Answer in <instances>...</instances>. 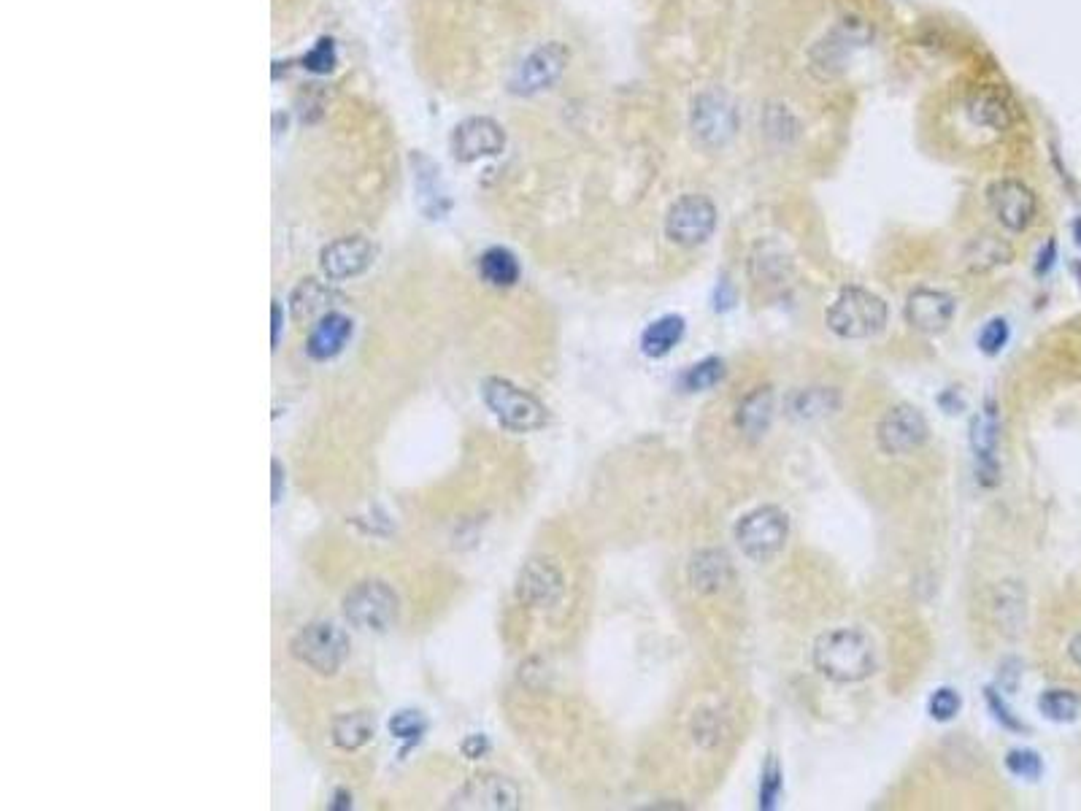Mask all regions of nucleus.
Listing matches in <instances>:
<instances>
[{
  "instance_id": "1",
  "label": "nucleus",
  "mask_w": 1081,
  "mask_h": 811,
  "mask_svg": "<svg viewBox=\"0 0 1081 811\" xmlns=\"http://www.w3.org/2000/svg\"><path fill=\"white\" fill-rule=\"evenodd\" d=\"M814 666L825 679L838 684L863 682L876 668V652L871 638L860 630H830L814 644Z\"/></svg>"
},
{
  "instance_id": "2",
  "label": "nucleus",
  "mask_w": 1081,
  "mask_h": 811,
  "mask_svg": "<svg viewBox=\"0 0 1081 811\" xmlns=\"http://www.w3.org/2000/svg\"><path fill=\"white\" fill-rule=\"evenodd\" d=\"M873 30L863 17H844L836 28H830L809 52L811 73L830 82L838 79L846 71V65L852 63V57L871 44Z\"/></svg>"
},
{
  "instance_id": "3",
  "label": "nucleus",
  "mask_w": 1081,
  "mask_h": 811,
  "mask_svg": "<svg viewBox=\"0 0 1081 811\" xmlns=\"http://www.w3.org/2000/svg\"><path fill=\"white\" fill-rule=\"evenodd\" d=\"M827 328L841 338H873L887 325V303L871 290L846 287L827 309Z\"/></svg>"
},
{
  "instance_id": "4",
  "label": "nucleus",
  "mask_w": 1081,
  "mask_h": 811,
  "mask_svg": "<svg viewBox=\"0 0 1081 811\" xmlns=\"http://www.w3.org/2000/svg\"><path fill=\"white\" fill-rule=\"evenodd\" d=\"M690 130L706 149H722L738 133V106L725 90H703L692 101Z\"/></svg>"
},
{
  "instance_id": "5",
  "label": "nucleus",
  "mask_w": 1081,
  "mask_h": 811,
  "mask_svg": "<svg viewBox=\"0 0 1081 811\" xmlns=\"http://www.w3.org/2000/svg\"><path fill=\"white\" fill-rule=\"evenodd\" d=\"M482 398L500 425L514 433L538 430L546 422L544 403L506 379H487L482 384Z\"/></svg>"
},
{
  "instance_id": "6",
  "label": "nucleus",
  "mask_w": 1081,
  "mask_h": 811,
  "mask_svg": "<svg viewBox=\"0 0 1081 811\" xmlns=\"http://www.w3.org/2000/svg\"><path fill=\"white\" fill-rule=\"evenodd\" d=\"M790 533V522L779 506H760L738 522L736 541L741 552L754 563H765L779 555Z\"/></svg>"
},
{
  "instance_id": "7",
  "label": "nucleus",
  "mask_w": 1081,
  "mask_h": 811,
  "mask_svg": "<svg viewBox=\"0 0 1081 811\" xmlns=\"http://www.w3.org/2000/svg\"><path fill=\"white\" fill-rule=\"evenodd\" d=\"M292 655L317 674H336L349 655V638L333 622H311L292 638Z\"/></svg>"
},
{
  "instance_id": "8",
  "label": "nucleus",
  "mask_w": 1081,
  "mask_h": 811,
  "mask_svg": "<svg viewBox=\"0 0 1081 811\" xmlns=\"http://www.w3.org/2000/svg\"><path fill=\"white\" fill-rule=\"evenodd\" d=\"M344 614L355 628L382 633L398 620V595L376 579L360 582L344 595Z\"/></svg>"
},
{
  "instance_id": "9",
  "label": "nucleus",
  "mask_w": 1081,
  "mask_h": 811,
  "mask_svg": "<svg viewBox=\"0 0 1081 811\" xmlns=\"http://www.w3.org/2000/svg\"><path fill=\"white\" fill-rule=\"evenodd\" d=\"M717 228V206L706 195H682L665 217V236L676 247H698Z\"/></svg>"
},
{
  "instance_id": "10",
  "label": "nucleus",
  "mask_w": 1081,
  "mask_h": 811,
  "mask_svg": "<svg viewBox=\"0 0 1081 811\" xmlns=\"http://www.w3.org/2000/svg\"><path fill=\"white\" fill-rule=\"evenodd\" d=\"M568 49L557 41H549V44L538 46L530 55L519 63L514 79H511V92L517 95H538V92L549 90L552 84L563 76L565 65H568Z\"/></svg>"
},
{
  "instance_id": "11",
  "label": "nucleus",
  "mask_w": 1081,
  "mask_h": 811,
  "mask_svg": "<svg viewBox=\"0 0 1081 811\" xmlns=\"http://www.w3.org/2000/svg\"><path fill=\"white\" fill-rule=\"evenodd\" d=\"M876 438H879L882 452H887V455H909L927 441V422L922 417V411L909 406V403H900V406H892L884 414L882 422H879V430H876Z\"/></svg>"
},
{
  "instance_id": "12",
  "label": "nucleus",
  "mask_w": 1081,
  "mask_h": 811,
  "mask_svg": "<svg viewBox=\"0 0 1081 811\" xmlns=\"http://www.w3.org/2000/svg\"><path fill=\"white\" fill-rule=\"evenodd\" d=\"M990 209L998 222L1011 233H1022L1033 225L1038 201L1033 190L1017 179H1000L990 187Z\"/></svg>"
},
{
  "instance_id": "13",
  "label": "nucleus",
  "mask_w": 1081,
  "mask_h": 811,
  "mask_svg": "<svg viewBox=\"0 0 1081 811\" xmlns=\"http://www.w3.org/2000/svg\"><path fill=\"white\" fill-rule=\"evenodd\" d=\"M452 155L463 163H473L482 157H495L506 146V133L490 117H471L460 122L449 138Z\"/></svg>"
},
{
  "instance_id": "14",
  "label": "nucleus",
  "mask_w": 1081,
  "mask_h": 811,
  "mask_svg": "<svg viewBox=\"0 0 1081 811\" xmlns=\"http://www.w3.org/2000/svg\"><path fill=\"white\" fill-rule=\"evenodd\" d=\"M954 311H957V303L949 292L944 290H914L906 301V319L909 325L919 333H927V336H936V333H944L949 325H952Z\"/></svg>"
},
{
  "instance_id": "15",
  "label": "nucleus",
  "mask_w": 1081,
  "mask_h": 811,
  "mask_svg": "<svg viewBox=\"0 0 1081 811\" xmlns=\"http://www.w3.org/2000/svg\"><path fill=\"white\" fill-rule=\"evenodd\" d=\"M517 784L506 776L484 774L473 776L463 790L452 798L457 809H517L519 806Z\"/></svg>"
},
{
  "instance_id": "16",
  "label": "nucleus",
  "mask_w": 1081,
  "mask_h": 811,
  "mask_svg": "<svg viewBox=\"0 0 1081 811\" xmlns=\"http://www.w3.org/2000/svg\"><path fill=\"white\" fill-rule=\"evenodd\" d=\"M373 255H376V249H373L368 238L349 236L338 238V241L322 249L319 263H322V271L330 279H352V276H360L371 268Z\"/></svg>"
},
{
  "instance_id": "17",
  "label": "nucleus",
  "mask_w": 1081,
  "mask_h": 811,
  "mask_svg": "<svg viewBox=\"0 0 1081 811\" xmlns=\"http://www.w3.org/2000/svg\"><path fill=\"white\" fill-rule=\"evenodd\" d=\"M563 574L549 560H530L517 582V598L530 606H552L563 595Z\"/></svg>"
},
{
  "instance_id": "18",
  "label": "nucleus",
  "mask_w": 1081,
  "mask_h": 811,
  "mask_svg": "<svg viewBox=\"0 0 1081 811\" xmlns=\"http://www.w3.org/2000/svg\"><path fill=\"white\" fill-rule=\"evenodd\" d=\"M971 447L973 452H976L979 479H982L984 484L998 482V460H995V449H998V417H995L992 406L973 420Z\"/></svg>"
},
{
  "instance_id": "19",
  "label": "nucleus",
  "mask_w": 1081,
  "mask_h": 811,
  "mask_svg": "<svg viewBox=\"0 0 1081 811\" xmlns=\"http://www.w3.org/2000/svg\"><path fill=\"white\" fill-rule=\"evenodd\" d=\"M733 579V565L722 549H703L692 557L690 582L698 593H719Z\"/></svg>"
},
{
  "instance_id": "20",
  "label": "nucleus",
  "mask_w": 1081,
  "mask_h": 811,
  "mask_svg": "<svg viewBox=\"0 0 1081 811\" xmlns=\"http://www.w3.org/2000/svg\"><path fill=\"white\" fill-rule=\"evenodd\" d=\"M349 336H352V319L344 314H325L319 319L317 328L311 330L306 352L314 360H330L346 347Z\"/></svg>"
},
{
  "instance_id": "21",
  "label": "nucleus",
  "mask_w": 1081,
  "mask_h": 811,
  "mask_svg": "<svg viewBox=\"0 0 1081 811\" xmlns=\"http://www.w3.org/2000/svg\"><path fill=\"white\" fill-rule=\"evenodd\" d=\"M968 114L976 125H982L987 130H1009L1011 122H1014V111H1011L1009 101L1000 95L998 90H979L973 92L971 101H968Z\"/></svg>"
},
{
  "instance_id": "22",
  "label": "nucleus",
  "mask_w": 1081,
  "mask_h": 811,
  "mask_svg": "<svg viewBox=\"0 0 1081 811\" xmlns=\"http://www.w3.org/2000/svg\"><path fill=\"white\" fill-rule=\"evenodd\" d=\"M773 390L771 387H757L754 392H749L741 406H738V428L744 430L746 436L760 438L768 433L773 422Z\"/></svg>"
},
{
  "instance_id": "23",
  "label": "nucleus",
  "mask_w": 1081,
  "mask_h": 811,
  "mask_svg": "<svg viewBox=\"0 0 1081 811\" xmlns=\"http://www.w3.org/2000/svg\"><path fill=\"white\" fill-rule=\"evenodd\" d=\"M414 171H417L419 206L425 209L427 217L438 219L441 214L449 211V198H446L444 184H441V176H438V168L433 163L422 160V157H417V160H414Z\"/></svg>"
},
{
  "instance_id": "24",
  "label": "nucleus",
  "mask_w": 1081,
  "mask_h": 811,
  "mask_svg": "<svg viewBox=\"0 0 1081 811\" xmlns=\"http://www.w3.org/2000/svg\"><path fill=\"white\" fill-rule=\"evenodd\" d=\"M684 338V319L676 314L652 322L641 336V349L646 357H665Z\"/></svg>"
},
{
  "instance_id": "25",
  "label": "nucleus",
  "mask_w": 1081,
  "mask_h": 811,
  "mask_svg": "<svg viewBox=\"0 0 1081 811\" xmlns=\"http://www.w3.org/2000/svg\"><path fill=\"white\" fill-rule=\"evenodd\" d=\"M479 274L492 287H511L519 282L522 271H519L517 257L511 255L509 249L492 247L479 257Z\"/></svg>"
},
{
  "instance_id": "26",
  "label": "nucleus",
  "mask_w": 1081,
  "mask_h": 811,
  "mask_svg": "<svg viewBox=\"0 0 1081 811\" xmlns=\"http://www.w3.org/2000/svg\"><path fill=\"white\" fill-rule=\"evenodd\" d=\"M790 409L798 420H819V417H827L830 411L838 409V392L825 390V387L800 390L792 395Z\"/></svg>"
},
{
  "instance_id": "27",
  "label": "nucleus",
  "mask_w": 1081,
  "mask_h": 811,
  "mask_svg": "<svg viewBox=\"0 0 1081 811\" xmlns=\"http://www.w3.org/2000/svg\"><path fill=\"white\" fill-rule=\"evenodd\" d=\"M371 739H373V722L368 714H363V711L341 714V717L333 722V741H336V747L360 749Z\"/></svg>"
},
{
  "instance_id": "28",
  "label": "nucleus",
  "mask_w": 1081,
  "mask_h": 811,
  "mask_svg": "<svg viewBox=\"0 0 1081 811\" xmlns=\"http://www.w3.org/2000/svg\"><path fill=\"white\" fill-rule=\"evenodd\" d=\"M1038 709L1044 714L1046 720L1052 722H1073L1079 717L1081 701L1079 695L1071 693V690H1046L1041 698H1038Z\"/></svg>"
},
{
  "instance_id": "29",
  "label": "nucleus",
  "mask_w": 1081,
  "mask_h": 811,
  "mask_svg": "<svg viewBox=\"0 0 1081 811\" xmlns=\"http://www.w3.org/2000/svg\"><path fill=\"white\" fill-rule=\"evenodd\" d=\"M725 379V363L719 360V357H706V360H700V363H695L692 368H687L682 374V387L687 392H703V390H711L714 384H719Z\"/></svg>"
},
{
  "instance_id": "30",
  "label": "nucleus",
  "mask_w": 1081,
  "mask_h": 811,
  "mask_svg": "<svg viewBox=\"0 0 1081 811\" xmlns=\"http://www.w3.org/2000/svg\"><path fill=\"white\" fill-rule=\"evenodd\" d=\"M328 301H330V290H325V287H322L319 282H314V279H306V282H300L298 287L292 290V298H290L292 317L295 319L311 317L314 311L322 309Z\"/></svg>"
},
{
  "instance_id": "31",
  "label": "nucleus",
  "mask_w": 1081,
  "mask_h": 811,
  "mask_svg": "<svg viewBox=\"0 0 1081 811\" xmlns=\"http://www.w3.org/2000/svg\"><path fill=\"white\" fill-rule=\"evenodd\" d=\"M782 787H784L782 768H779V763L771 757V760H768V766L763 768V782H760V809H765V811L776 809V803H779V798H782Z\"/></svg>"
},
{
  "instance_id": "32",
  "label": "nucleus",
  "mask_w": 1081,
  "mask_h": 811,
  "mask_svg": "<svg viewBox=\"0 0 1081 811\" xmlns=\"http://www.w3.org/2000/svg\"><path fill=\"white\" fill-rule=\"evenodd\" d=\"M1006 768L1014 776H1022V779H1038L1044 774V763L1033 749H1011L1009 757H1006Z\"/></svg>"
},
{
  "instance_id": "33",
  "label": "nucleus",
  "mask_w": 1081,
  "mask_h": 811,
  "mask_svg": "<svg viewBox=\"0 0 1081 811\" xmlns=\"http://www.w3.org/2000/svg\"><path fill=\"white\" fill-rule=\"evenodd\" d=\"M765 130H768V136L776 138L779 144H787V141L795 138V133H798V122H795V117H792L787 109L773 106V109H768V114H765Z\"/></svg>"
},
{
  "instance_id": "34",
  "label": "nucleus",
  "mask_w": 1081,
  "mask_h": 811,
  "mask_svg": "<svg viewBox=\"0 0 1081 811\" xmlns=\"http://www.w3.org/2000/svg\"><path fill=\"white\" fill-rule=\"evenodd\" d=\"M390 733L400 741H419L425 733V720L419 711H398L390 720Z\"/></svg>"
},
{
  "instance_id": "35",
  "label": "nucleus",
  "mask_w": 1081,
  "mask_h": 811,
  "mask_svg": "<svg viewBox=\"0 0 1081 811\" xmlns=\"http://www.w3.org/2000/svg\"><path fill=\"white\" fill-rule=\"evenodd\" d=\"M1009 344V322L1006 319H990L984 330L979 333V349L984 355H998L1000 349Z\"/></svg>"
},
{
  "instance_id": "36",
  "label": "nucleus",
  "mask_w": 1081,
  "mask_h": 811,
  "mask_svg": "<svg viewBox=\"0 0 1081 811\" xmlns=\"http://www.w3.org/2000/svg\"><path fill=\"white\" fill-rule=\"evenodd\" d=\"M963 706V698L949 690V687H941L936 690V695L930 698V717L938 722H949L957 717V711Z\"/></svg>"
},
{
  "instance_id": "37",
  "label": "nucleus",
  "mask_w": 1081,
  "mask_h": 811,
  "mask_svg": "<svg viewBox=\"0 0 1081 811\" xmlns=\"http://www.w3.org/2000/svg\"><path fill=\"white\" fill-rule=\"evenodd\" d=\"M303 65L314 73L333 71V65H336V44H333L330 38L317 41V46L311 49L309 55L303 57Z\"/></svg>"
},
{
  "instance_id": "38",
  "label": "nucleus",
  "mask_w": 1081,
  "mask_h": 811,
  "mask_svg": "<svg viewBox=\"0 0 1081 811\" xmlns=\"http://www.w3.org/2000/svg\"><path fill=\"white\" fill-rule=\"evenodd\" d=\"M987 703H990V709H992V714H995V720H998L1000 725H1003V728H1009V730H1025V725H1022V722H1019L1017 717H1014V714H1011L1009 706H1006V703H1003V698H1000L998 690H992V687H990V690H987Z\"/></svg>"
},
{
  "instance_id": "39",
  "label": "nucleus",
  "mask_w": 1081,
  "mask_h": 811,
  "mask_svg": "<svg viewBox=\"0 0 1081 811\" xmlns=\"http://www.w3.org/2000/svg\"><path fill=\"white\" fill-rule=\"evenodd\" d=\"M717 311H727V309H733V303H736V292H733V287H730V282L727 279H722L717 287Z\"/></svg>"
},
{
  "instance_id": "40",
  "label": "nucleus",
  "mask_w": 1081,
  "mask_h": 811,
  "mask_svg": "<svg viewBox=\"0 0 1081 811\" xmlns=\"http://www.w3.org/2000/svg\"><path fill=\"white\" fill-rule=\"evenodd\" d=\"M487 752V739L484 736H468L463 741V755L465 757H482Z\"/></svg>"
},
{
  "instance_id": "41",
  "label": "nucleus",
  "mask_w": 1081,
  "mask_h": 811,
  "mask_svg": "<svg viewBox=\"0 0 1081 811\" xmlns=\"http://www.w3.org/2000/svg\"><path fill=\"white\" fill-rule=\"evenodd\" d=\"M1054 255H1057V244H1054V241H1049V244H1046L1044 252H1041V255H1038V265H1036L1038 274H1046V271H1049V268H1052V265H1054Z\"/></svg>"
},
{
  "instance_id": "42",
  "label": "nucleus",
  "mask_w": 1081,
  "mask_h": 811,
  "mask_svg": "<svg viewBox=\"0 0 1081 811\" xmlns=\"http://www.w3.org/2000/svg\"><path fill=\"white\" fill-rule=\"evenodd\" d=\"M279 333H282V309H279V303H273L271 306V344L273 347L279 344Z\"/></svg>"
},
{
  "instance_id": "43",
  "label": "nucleus",
  "mask_w": 1081,
  "mask_h": 811,
  "mask_svg": "<svg viewBox=\"0 0 1081 811\" xmlns=\"http://www.w3.org/2000/svg\"><path fill=\"white\" fill-rule=\"evenodd\" d=\"M271 471H273V503H279V498H282V487H284V468L273 460Z\"/></svg>"
},
{
  "instance_id": "44",
  "label": "nucleus",
  "mask_w": 1081,
  "mask_h": 811,
  "mask_svg": "<svg viewBox=\"0 0 1081 811\" xmlns=\"http://www.w3.org/2000/svg\"><path fill=\"white\" fill-rule=\"evenodd\" d=\"M1068 655H1071V660L1076 663V668L1081 671V630L1071 638V644H1068Z\"/></svg>"
},
{
  "instance_id": "45",
  "label": "nucleus",
  "mask_w": 1081,
  "mask_h": 811,
  "mask_svg": "<svg viewBox=\"0 0 1081 811\" xmlns=\"http://www.w3.org/2000/svg\"><path fill=\"white\" fill-rule=\"evenodd\" d=\"M1073 236H1076V241L1081 244V219H1076V225H1073Z\"/></svg>"
}]
</instances>
